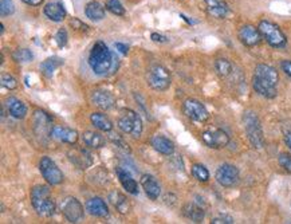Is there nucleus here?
Wrapping results in <instances>:
<instances>
[{
	"instance_id": "f257e3e1",
	"label": "nucleus",
	"mask_w": 291,
	"mask_h": 224,
	"mask_svg": "<svg viewBox=\"0 0 291 224\" xmlns=\"http://www.w3.org/2000/svg\"><path fill=\"white\" fill-rule=\"evenodd\" d=\"M114 60H117V58H114L112 51L102 40H98L93 46L89 55V64L97 76H108L114 68Z\"/></svg>"
},
{
	"instance_id": "f03ea898",
	"label": "nucleus",
	"mask_w": 291,
	"mask_h": 224,
	"mask_svg": "<svg viewBox=\"0 0 291 224\" xmlns=\"http://www.w3.org/2000/svg\"><path fill=\"white\" fill-rule=\"evenodd\" d=\"M31 203L35 211L42 216H51L55 211V203L47 185H36L31 191Z\"/></svg>"
},
{
	"instance_id": "7ed1b4c3",
	"label": "nucleus",
	"mask_w": 291,
	"mask_h": 224,
	"mask_svg": "<svg viewBox=\"0 0 291 224\" xmlns=\"http://www.w3.org/2000/svg\"><path fill=\"white\" fill-rule=\"evenodd\" d=\"M243 124L246 129V134L250 144L255 149H262L264 146L263 129L260 125L259 117L254 112H246L243 116Z\"/></svg>"
},
{
	"instance_id": "20e7f679",
	"label": "nucleus",
	"mask_w": 291,
	"mask_h": 224,
	"mask_svg": "<svg viewBox=\"0 0 291 224\" xmlns=\"http://www.w3.org/2000/svg\"><path fill=\"white\" fill-rule=\"evenodd\" d=\"M258 28H259L260 34H262V38L272 47L280 48L287 44V38L283 34V31L280 30L279 26H276L275 23L268 22V20H262Z\"/></svg>"
},
{
	"instance_id": "39448f33",
	"label": "nucleus",
	"mask_w": 291,
	"mask_h": 224,
	"mask_svg": "<svg viewBox=\"0 0 291 224\" xmlns=\"http://www.w3.org/2000/svg\"><path fill=\"white\" fill-rule=\"evenodd\" d=\"M118 128L126 134L138 138L142 133V121L141 117L132 109H125L118 118Z\"/></svg>"
},
{
	"instance_id": "423d86ee",
	"label": "nucleus",
	"mask_w": 291,
	"mask_h": 224,
	"mask_svg": "<svg viewBox=\"0 0 291 224\" xmlns=\"http://www.w3.org/2000/svg\"><path fill=\"white\" fill-rule=\"evenodd\" d=\"M148 85L157 92H164L171 86V76L161 64H153L147 74Z\"/></svg>"
},
{
	"instance_id": "0eeeda50",
	"label": "nucleus",
	"mask_w": 291,
	"mask_h": 224,
	"mask_svg": "<svg viewBox=\"0 0 291 224\" xmlns=\"http://www.w3.org/2000/svg\"><path fill=\"white\" fill-rule=\"evenodd\" d=\"M39 171L48 184L58 185L63 180V173L50 157H42L40 159Z\"/></svg>"
},
{
	"instance_id": "6e6552de",
	"label": "nucleus",
	"mask_w": 291,
	"mask_h": 224,
	"mask_svg": "<svg viewBox=\"0 0 291 224\" xmlns=\"http://www.w3.org/2000/svg\"><path fill=\"white\" fill-rule=\"evenodd\" d=\"M60 211L64 217L71 223H78L84 217V207L76 197H66L60 204Z\"/></svg>"
},
{
	"instance_id": "1a4fd4ad",
	"label": "nucleus",
	"mask_w": 291,
	"mask_h": 224,
	"mask_svg": "<svg viewBox=\"0 0 291 224\" xmlns=\"http://www.w3.org/2000/svg\"><path fill=\"white\" fill-rule=\"evenodd\" d=\"M183 109L187 117H189L193 121H197V122H204L209 118V113H208L207 108L200 101L193 100V98H188V100L184 101Z\"/></svg>"
},
{
	"instance_id": "9d476101",
	"label": "nucleus",
	"mask_w": 291,
	"mask_h": 224,
	"mask_svg": "<svg viewBox=\"0 0 291 224\" xmlns=\"http://www.w3.org/2000/svg\"><path fill=\"white\" fill-rule=\"evenodd\" d=\"M201 140L208 148L222 149L228 145L230 136L222 129H211V130H205L201 134Z\"/></svg>"
},
{
	"instance_id": "9b49d317",
	"label": "nucleus",
	"mask_w": 291,
	"mask_h": 224,
	"mask_svg": "<svg viewBox=\"0 0 291 224\" xmlns=\"http://www.w3.org/2000/svg\"><path fill=\"white\" fill-rule=\"evenodd\" d=\"M216 181L222 187H234L239 181V169L232 164L220 165L216 171Z\"/></svg>"
},
{
	"instance_id": "f8f14e48",
	"label": "nucleus",
	"mask_w": 291,
	"mask_h": 224,
	"mask_svg": "<svg viewBox=\"0 0 291 224\" xmlns=\"http://www.w3.org/2000/svg\"><path fill=\"white\" fill-rule=\"evenodd\" d=\"M238 35H239L240 42L247 47L258 46L262 40V34H260L259 28L251 26V24H244L243 27H240Z\"/></svg>"
},
{
	"instance_id": "ddd939ff",
	"label": "nucleus",
	"mask_w": 291,
	"mask_h": 224,
	"mask_svg": "<svg viewBox=\"0 0 291 224\" xmlns=\"http://www.w3.org/2000/svg\"><path fill=\"white\" fill-rule=\"evenodd\" d=\"M50 136H51L54 140L59 141V142H64V144L68 145H74L77 141H78V133H77L74 129L64 128V126H60V125L52 126Z\"/></svg>"
},
{
	"instance_id": "4468645a",
	"label": "nucleus",
	"mask_w": 291,
	"mask_h": 224,
	"mask_svg": "<svg viewBox=\"0 0 291 224\" xmlns=\"http://www.w3.org/2000/svg\"><path fill=\"white\" fill-rule=\"evenodd\" d=\"M252 88H254V90H255L259 96L264 97V98H268V100L275 98L276 94H278L276 85L270 84L267 81L262 80V78H258V77L255 76L252 78Z\"/></svg>"
},
{
	"instance_id": "2eb2a0df",
	"label": "nucleus",
	"mask_w": 291,
	"mask_h": 224,
	"mask_svg": "<svg viewBox=\"0 0 291 224\" xmlns=\"http://www.w3.org/2000/svg\"><path fill=\"white\" fill-rule=\"evenodd\" d=\"M208 14L216 19H224L230 14V7L223 0H204Z\"/></svg>"
},
{
	"instance_id": "dca6fc26",
	"label": "nucleus",
	"mask_w": 291,
	"mask_h": 224,
	"mask_svg": "<svg viewBox=\"0 0 291 224\" xmlns=\"http://www.w3.org/2000/svg\"><path fill=\"white\" fill-rule=\"evenodd\" d=\"M92 101L97 108L104 109V110L112 109L114 104H116V98L113 97L112 93L105 92V90H96V92L93 93Z\"/></svg>"
},
{
	"instance_id": "f3484780",
	"label": "nucleus",
	"mask_w": 291,
	"mask_h": 224,
	"mask_svg": "<svg viewBox=\"0 0 291 224\" xmlns=\"http://www.w3.org/2000/svg\"><path fill=\"white\" fill-rule=\"evenodd\" d=\"M86 209L89 211L90 215L97 217H108L109 216V208L106 203H105L101 197H93L86 203Z\"/></svg>"
},
{
	"instance_id": "a211bd4d",
	"label": "nucleus",
	"mask_w": 291,
	"mask_h": 224,
	"mask_svg": "<svg viewBox=\"0 0 291 224\" xmlns=\"http://www.w3.org/2000/svg\"><path fill=\"white\" fill-rule=\"evenodd\" d=\"M117 176L120 179V183L122 184L124 189H126V192L132 193V195H138V184L133 179L132 175L129 173L128 169L117 168Z\"/></svg>"
},
{
	"instance_id": "6ab92c4d",
	"label": "nucleus",
	"mask_w": 291,
	"mask_h": 224,
	"mask_svg": "<svg viewBox=\"0 0 291 224\" xmlns=\"http://www.w3.org/2000/svg\"><path fill=\"white\" fill-rule=\"evenodd\" d=\"M141 185H142V188H144L145 193H147V196L149 199H152V200L159 199L161 188H160L157 180L152 175H144L141 177Z\"/></svg>"
},
{
	"instance_id": "aec40b11",
	"label": "nucleus",
	"mask_w": 291,
	"mask_h": 224,
	"mask_svg": "<svg viewBox=\"0 0 291 224\" xmlns=\"http://www.w3.org/2000/svg\"><path fill=\"white\" fill-rule=\"evenodd\" d=\"M152 146L164 156H171L175 152V144L164 136H155L152 138Z\"/></svg>"
},
{
	"instance_id": "412c9836",
	"label": "nucleus",
	"mask_w": 291,
	"mask_h": 224,
	"mask_svg": "<svg viewBox=\"0 0 291 224\" xmlns=\"http://www.w3.org/2000/svg\"><path fill=\"white\" fill-rule=\"evenodd\" d=\"M254 76L267 81V82H270V84L272 85H276L278 81H279V74H278V71H276L272 66H268V64H258L255 67Z\"/></svg>"
},
{
	"instance_id": "4be33fe9",
	"label": "nucleus",
	"mask_w": 291,
	"mask_h": 224,
	"mask_svg": "<svg viewBox=\"0 0 291 224\" xmlns=\"http://www.w3.org/2000/svg\"><path fill=\"white\" fill-rule=\"evenodd\" d=\"M43 12L44 15L47 16L50 20H52V22H62L66 18V10H64L63 4L56 3V2L46 4L43 8Z\"/></svg>"
},
{
	"instance_id": "5701e85b",
	"label": "nucleus",
	"mask_w": 291,
	"mask_h": 224,
	"mask_svg": "<svg viewBox=\"0 0 291 224\" xmlns=\"http://www.w3.org/2000/svg\"><path fill=\"white\" fill-rule=\"evenodd\" d=\"M6 106H7L10 114H11L14 118H18V120H22V118H24L26 114H27L26 105L20 100L15 98V97H10V98L6 101Z\"/></svg>"
},
{
	"instance_id": "b1692460",
	"label": "nucleus",
	"mask_w": 291,
	"mask_h": 224,
	"mask_svg": "<svg viewBox=\"0 0 291 224\" xmlns=\"http://www.w3.org/2000/svg\"><path fill=\"white\" fill-rule=\"evenodd\" d=\"M82 141H84V144L89 148L93 149H100L102 146H105V137L98 132H92V130H88V132H85L82 134Z\"/></svg>"
},
{
	"instance_id": "393cba45",
	"label": "nucleus",
	"mask_w": 291,
	"mask_h": 224,
	"mask_svg": "<svg viewBox=\"0 0 291 224\" xmlns=\"http://www.w3.org/2000/svg\"><path fill=\"white\" fill-rule=\"evenodd\" d=\"M68 155H70V160L74 164L78 165L81 169H86L93 163L92 155L88 151H84V149H78V151H74V152L68 153Z\"/></svg>"
},
{
	"instance_id": "a878e982",
	"label": "nucleus",
	"mask_w": 291,
	"mask_h": 224,
	"mask_svg": "<svg viewBox=\"0 0 291 224\" xmlns=\"http://www.w3.org/2000/svg\"><path fill=\"white\" fill-rule=\"evenodd\" d=\"M85 14L88 16L90 20H94V22H100L105 18V7L98 2H90V3L86 4V8H85Z\"/></svg>"
},
{
	"instance_id": "bb28decb",
	"label": "nucleus",
	"mask_w": 291,
	"mask_h": 224,
	"mask_svg": "<svg viewBox=\"0 0 291 224\" xmlns=\"http://www.w3.org/2000/svg\"><path fill=\"white\" fill-rule=\"evenodd\" d=\"M63 64V59L59 58V56H51V58H47L46 60H43L42 63H40V71L43 76H46L47 78L52 77L54 71H55L56 68L59 67Z\"/></svg>"
},
{
	"instance_id": "cd10ccee",
	"label": "nucleus",
	"mask_w": 291,
	"mask_h": 224,
	"mask_svg": "<svg viewBox=\"0 0 291 224\" xmlns=\"http://www.w3.org/2000/svg\"><path fill=\"white\" fill-rule=\"evenodd\" d=\"M184 215H185L189 220L195 221V223H200V221L204 219V216H205V212H204V209L201 208L199 204H196V203H188V204L184 207Z\"/></svg>"
},
{
	"instance_id": "c85d7f7f",
	"label": "nucleus",
	"mask_w": 291,
	"mask_h": 224,
	"mask_svg": "<svg viewBox=\"0 0 291 224\" xmlns=\"http://www.w3.org/2000/svg\"><path fill=\"white\" fill-rule=\"evenodd\" d=\"M90 121L101 132H112L113 122L102 113H93L92 116H90Z\"/></svg>"
},
{
	"instance_id": "c756f323",
	"label": "nucleus",
	"mask_w": 291,
	"mask_h": 224,
	"mask_svg": "<svg viewBox=\"0 0 291 224\" xmlns=\"http://www.w3.org/2000/svg\"><path fill=\"white\" fill-rule=\"evenodd\" d=\"M109 200L114 205V208H117V211L121 213H126L130 209V204H129L128 199L120 192H112L109 195Z\"/></svg>"
},
{
	"instance_id": "7c9ffc66",
	"label": "nucleus",
	"mask_w": 291,
	"mask_h": 224,
	"mask_svg": "<svg viewBox=\"0 0 291 224\" xmlns=\"http://www.w3.org/2000/svg\"><path fill=\"white\" fill-rule=\"evenodd\" d=\"M215 70L222 78H226V77H228L232 72L231 62L224 59V58H220V59H217L215 62Z\"/></svg>"
},
{
	"instance_id": "2f4dec72",
	"label": "nucleus",
	"mask_w": 291,
	"mask_h": 224,
	"mask_svg": "<svg viewBox=\"0 0 291 224\" xmlns=\"http://www.w3.org/2000/svg\"><path fill=\"white\" fill-rule=\"evenodd\" d=\"M12 58L19 63H27V62H31L34 59V54L28 48H19L12 54Z\"/></svg>"
},
{
	"instance_id": "473e14b6",
	"label": "nucleus",
	"mask_w": 291,
	"mask_h": 224,
	"mask_svg": "<svg viewBox=\"0 0 291 224\" xmlns=\"http://www.w3.org/2000/svg\"><path fill=\"white\" fill-rule=\"evenodd\" d=\"M192 175L195 176V179L201 181V183H205V181L209 180V172H208V169L201 164H195L192 167Z\"/></svg>"
},
{
	"instance_id": "72a5a7b5",
	"label": "nucleus",
	"mask_w": 291,
	"mask_h": 224,
	"mask_svg": "<svg viewBox=\"0 0 291 224\" xmlns=\"http://www.w3.org/2000/svg\"><path fill=\"white\" fill-rule=\"evenodd\" d=\"M105 7H106L108 11L114 14V15H118V16L125 15V8H124V6L121 4L120 0H108Z\"/></svg>"
},
{
	"instance_id": "f704fd0d",
	"label": "nucleus",
	"mask_w": 291,
	"mask_h": 224,
	"mask_svg": "<svg viewBox=\"0 0 291 224\" xmlns=\"http://www.w3.org/2000/svg\"><path fill=\"white\" fill-rule=\"evenodd\" d=\"M15 12V4L12 0H0V14L2 16H10Z\"/></svg>"
},
{
	"instance_id": "c9c22d12",
	"label": "nucleus",
	"mask_w": 291,
	"mask_h": 224,
	"mask_svg": "<svg viewBox=\"0 0 291 224\" xmlns=\"http://www.w3.org/2000/svg\"><path fill=\"white\" fill-rule=\"evenodd\" d=\"M2 86L8 89V90H14V89L18 88V81H16L11 74L3 72V74H2Z\"/></svg>"
},
{
	"instance_id": "e433bc0d",
	"label": "nucleus",
	"mask_w": 291,
	"mask_h": 224,
	"mask_svg": "<svg viewBox=\"0 0 291 224\" xmlns=\"http://www.w3.org/2000/svg\"><path fill=\"white\" fill-rule=\"evenodd\" d=\"M278 161H279V165L282 168L286 171V172L291 173V156L287 153H280L279 157H278Z\"/></svg>"
},
{
	"instance_id": "4c0bfd02",
	"label": "nucleus",
	"mask_w": 291,
	"mask_h": 224,
	"mask_svg": "<svg viewBox=\"0 0 291 224\" xmlns=\"http://www.w3.org/2000/svg\"><path fill=\"white\" fill-rule=\"evenodd\" d=\"M55 40L59 47H64L67 43V31L64 28H60L59 31L55 34Z\"/></svg>"
},
{
	"instance_id": "58836bf2",
	"label": "nucleus",
	"mask_w": 291,
	"mask_h": 224,
	"mask_svg": "<svg viewBox=\"0 0 291 224\" xmlns=\"http://www.w3.org/2000/svg\"><path fill=\"white\" fill-rule=\"evenodd\" d=\"M212 223L213 224H232L234 223V219L230 216H217L215 219H212Z\"/></svg>"
},
{
	"instance_id": "ea45409f",
	"label": "nucleus",
	"mask_w": 291,
	"mask_h": 224,
	"mask_svg": "<svg viewBox=\"0 0 291 224\" xmlns=\"http://www.w3.org/2000/svg\"><path fill=\"white\" fill-rule=\"evenodd\" d=\"M280 67L283 70L288 77H291V60H283L282 63H280Z\"/></svg>"
},
{
	"instance_id": "a19ab883",
	"label": "nucleus",
	"mask_w": 291,
	"mask_h": 224,
	"mask_svg": "<svg viewBox=\"0 0 291 224\" xmlns=\"http://www.w3.org/2000/svg\"><path fill=\"white\" fill-rule=\"evenodd\" d=\"M116 48L118 50V51L121 52V54H128V51H129V47L126 46V44H124V43H120V42H117L116 43Z\"/></svg>"
},
{
	"instance_id": "79ce46f5",
	"label": "nucleus",
	"mask_w": 291,
	"mask_h": 224,
	"mask_svg": "<svg viewBox=\"0 0 291 224\" xmlns=\"http://www.w3.org/2000/svg\"><path fill=\"white\" fill-rule=\"evenodd\" d=\"M152 39L155 40V42H159V43H164V42H167V36L153 32V34H152Z\"/></svg>"
},
{
	"instance_id": "37998d69",
	"label": "nucleus",
	"mask_w": 291,
	"mask_h": 224,
	"mask_svg": "<svg viewBox=\"0 0 291 224\" xmlns=\"http://www.w3.org/2000/svg\"><path fill=\"white\" fill-rule=\"evenodd\" d=\"M23 3L28 4V6H34V7H36V6H40V4L43 3V0H22Z\"/></svg>"
},
{
	"instance_id": "c03bdc74",
	"label": "nucleus",
	"mask_w": 291,
	"mask_h": 224,
	"mask_svg": "<svg viewBox=\"0 0 291 224\" xmlns=\"http://www.w3.org/2000/svg\"><path fill=\"white\" fill-rule=\"evenodd\" d=\"M284 142H286V146L290 149L291 152V133H287V134L284 136Z\"/></svg>"
}]
</instances>
